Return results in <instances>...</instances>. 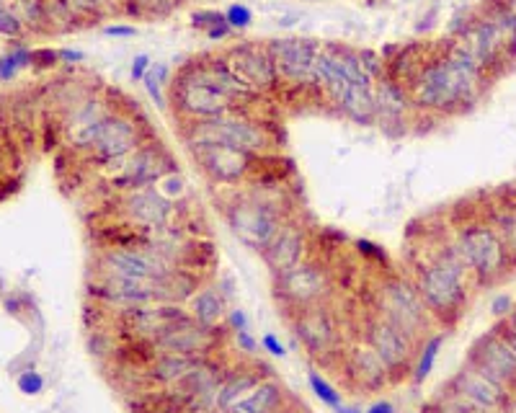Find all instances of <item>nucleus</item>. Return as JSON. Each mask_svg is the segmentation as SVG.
<instances>
[{"instance_id": "obj_1", "label": "nucleus", "mask_w": 516, "mask_h": 413, "mask_svg": "<svg viewBox=\"0 0 516 413\" xmlns=\"http://www.w3.org/2000/svg\"><path fill=\"white\" fill-rule=\"evenodd\" d=\"M483 83L486 73L480 70L465 44L455 39L444 47L442 55L429 57L421 65L406 91L416 109L455 114L478 101Z\"/></svg>"}, {"instance_id": "obj_2", "label": "nucleus", "mask_w": 516, "mask_h": 413, "mask_svg": "<svg viewBox=\"0 0 516 413\" xmlns=\"http://www.w3.org/2000/svg\"><path fill=\"white\" fill-rule=\"evenodd\" d=\"M467 277L470 269L455 243L439 248L434 259L418 269L416 290L424 297L434 323L455 326L460 321L467 305Z\"/></svg>"}, {"instance_id": "obj_3", "label": "nucleus", "mask_w": 516, "mask_h": 413, "mask_svg": "<svg viewBox=\"0 0 516 413\" xmlns=\"http://www.w3.org/2000/svg\"><path fill=\"white\" fill-rule=\"evenodd\" d=\"M375 313L403 333H408L416 344H421L429 336V328L434 326V318L424 305V297L418 295L416 282L398 277V274L385 277L377 284Z\"/></svg>"}, {"instance_id": "obj_4", "label": "nucleus", "mask_w": 516, "mask_h": 413, "mask_svg": "<svg viewBox=\"0 0 516 413\" xmlns=\"http://www.w3.org/2000/svg\"><path fill=\"white\" fill-rule=\"evenodd\" d=\"M171 91L173 106H176V111H179L186 122H202V119L238 114L233 99L212 83V78L204 73L199 60L189 62V65H184L176 73V78L171 81Z\"/></svg>"}, {"instance_id": "obj_5", "label": "nucleus", "mask_w": 516, "mask_h": 413, "mask_svg": "<svg viewBox=\"0 0 516 413\" xmlns=\"http://www.w3.org/2000/svg\"><path fill=\"white\" fill-rule=\"evenodd\" d=\"M189 145H202V142H217V145H230V148L246 150V153L264 158L271 148V140L266 124L246 114H228V117L202 119V122H189L186 130Z\"/></svg>"}, {"instance_id": "obj_6", "label": "nucleus", "mask_w": 516, "mask_h": 413, "mask_svg": "<svg viewBox=\"0 0 516 413\" xmlns=\"http://www.w3.org/2000/svg\"><path fill=\"white\" fill-rule=\"evenodd\" d=\"M225 217H228L230 230L238 235V241L261 253L269 248V243L274 241V235L287 222V217H284L282 207L277 202L258 197L256 192L235 197V202L228 204Z\"/></svg>"}, {"instance_id": "obj_7", "label": "nucleus", "mask_w": 516, "mask_h": 413, "mask_svg": "<svg viewBox=\"0 0 516 413\" xmlns=\"http://www.w3.org/2000/svg\"><path fill=\"white\" fill-rule=\"evenodd\" d=\"M455 246L462 253L470 274H475L480 284L496 282L501 274L509 272V248L488 222H473V225L457 230Z\"/></svg>"}, {"instance_id": "obj_8", "label": "nucleus", "mask_w": 516, "mask_h": 413, "mask_svg": "<svg viewBox=\"0 0 516 413\" xmlns=\"http://www.w3.org/2000/svg\"><path fill=\"white\" fill-rule=\"evenodd\" d=\"M362 341H367V344L372 346V352L382 359L387 375H390V385L411 377L418 344L408 336V333L395 328L393 323H387L382 315L369 313L367 318H364Z\"/></svg>"}, {"instance_id": "obj_9", "label": "nucleus", "mask_w": 516, "mask_h": 413, "mask_svg": "<svg viewBox=\"0 0 516 413\" xmlns=\"http://www.w3.org/2000/svg\"><path fill=\"white\" fill-rule=\"evenodd\" d=\"M274 295L289 310H302L310 305L328 303L331 297V277L323 266L313 261H300L282 274H274Z\"/></svg>"}, {"instance_id": "obj_10", "label": "nucleus", "mask_w": 516, "mask_h": 413, "mask_svg": "<svg viewBox=\"0 0 516 413\" xmlns=\"http://www.w3.org/2000/svg\"><path fill=\"white\" fill-rule=\"evenodd\" d=\"M467 364H473L475 370L491 377L493 383H498L516 398V354L511 352V346L506 344L498 326L475 339L467 352Z\"/></svg>"}, {"instance_id": "obj_11", "label": "nucleus", "mask_w": 516, "mask_h": 413, "mask_svg": "<svg viewBox=\"0 0 516 413\" xmlns=\"http://www.w3.org/2000/svg\"><path fill=\"white\" fill-rule=\"evenodd\" d=\"M189 150L204 176L217 181V184H240V181H246L256 171V163L261 161L258 155L230 148V145H217V142L189 145Z\"/></svg>"}, {"instance_id": "obj_12", "label": "nucleus", "mask_w": 516, "mask_h": 413, "mask_svg": "<svg viewBox=\"0 0 516 413\" xmlns=\"http://www.w3.org/2000/svg\"><path fill=\"white\" fill-rule=\"evenodd\" d=\"M173 269H179V266L163 259L148 243L106 248L104 256H101V274H114V277L166 279Z\"/></svg>"}, {"instance_id": "obj_13", "label": "nucleus", "mask_w": 516, "mask_h": 413, "mask_svg": "<svg viewBox=\"0 0 516 413\" xmlns=\"http://www.w3.org/2000/svg\"><path fill=\"white\" fill-rule=\"evenodd\" d=\"M292 326H295L297 341L305 346V352L313 359L320 362V359H328L331 354H336L341 331H338L336 315L331 313L328 303L297 310L295 318H292Z\"/></svg>"}, {"instance_id": "obj_14", "label": "nucleus", "mask_w": 516, "mask_h": 413, "mask_svg": "<svg viewBox=\"0 0 516 413\" xmlns=\"http://www.w3.org/2000/svg\"><path fill=\"white\" fill-rule=\"evenodd\" d=\"M320 47L315 39H271L266 44L274 68H277L279 81L289 83V86H315L313 83V65L318 57Z\"/></svg>"}, {"instance_id": "obj_15", "label": "nucleus", "mask_w": 516, "mask_h": 413, "mask_svg": "<svg viewBox=\"0 0 516 413\" xmlns=\"http://www.w3.org/2000/svg\"><path fill=\"white\" fill-rule=\"evenodd\" d=\"M222 344V333H217V328L199 326L194 318L184 323H176V326L166 328L163 333H158L155 339L148 341V346L155 354H181V357H212V352H217V346Z\"/></svg>"}, {"instance_id": "obj_16", "label": "nucleus", "mask_w": 516, "mask_h": 413, "mask_svg": "<svg viewBox=\"0 0 516 413\" xmlns=\"http://www.w3.org/2000/svg\"><path fill=\"white\" fill-rule=\"evenodd\" d=\"M168 173H173L171 155L160 145H142L137 153L129 155L127 161L119 166V173L114 176V186L129 194L160 184Z\"/></svg>"}, {"instance_id": "obj_17", "label": "nucleus", "mask_w": 516, "mask_h": 413, "mask_svg": "<svg viewBox=\"0 0 516 413\" xmlns=\"http://www.w3.org/2000/svg\"><path fill=\"white\" fill-rule=\"evenodd\" d=\"M449 390L460 393L470 403L483 408L486 413H511L516 408V398L506 393L498 383H493L491 377L475 370L473 364H462L455 377L447 383Z\"/></svg>"}, {"instance_id": "obj_18", "label": "nucleus", "mask_w": 516, "mask_h": 413, "mask_svg": "<svg viewBox=\"0 0 516 413\" xmlns=\"http://www.w3.org/2000/svg\"><path fill=\"white\" fill-rule=\"evenodd\" d=\"M142 148V135L137 119L122 111H111V117L106 119L104 130H101L99 140L93 142V155L96 161L109 166V163H124L132 153Z\"/></svg>"}, {"instance_id": "obj_19", "label": "nucleus", "mask_w": 516, "mask_h": 413, "mask_svg": "<svg viewBox=\"0 0 516 413\" xmlns=\"http://www.w3.org/2000/svg\"><path fill=\"white\" fill-rule=\"evenodd\" d=\"M225 62H228V68L238 75L240 81L246 83L251 91L261 93V96L271 93L279 86L277 68H274V62H271L266 47L243 42L225 55Z\"/></svg>"}, {"instance_id": "obj_20", "label": "nucleus", "mask_w": 516, "mask_h": 413, "mask_svg": "<svg viewBox=\"0 0 516 413\" xmlns=\"http://www.w3.org/2000/svg\"><path fill=\"white\" fill-rule=\"evenodd\" d=\"M460 42L465 44L467 52L475 57V62L480 65L483 73H491V70L501 68L506 60H509V50H506V39L498 29L496 21L491 16H483V19H475L462 29Z\"/></svg>"}, {"instance_id": "obj_21", "label": "nucleus", "mask_w": 516, "mask_h": 413, "mask_svg": "<svg viewBox=\"0 0 516 413\" xmlns=\"http://www.w3.org/2000/svg\"><path fill=\"white\" fill-rule=\"evenodd\" d=\"M124 215L132 225L140 230H163L173 228V215H176V204L166 194L148 186V189H137L124 197Z\"/></svg>"}, {"instance_id": "obj_22", "label": "nucleus", "mask_w": 516, "mask_h": 413, "mask_svg": "<svg viewBox=\"0 0 516 413\" xmlns=\"http://www.w3.org/2000/svg\"><path fill=\"white\" fill-rule=\"evenodd\" d=\"M305 251H308V230L300 222L287 220L264 251V261L271 272L282 274L305 261Z\"/></svg>"}, {"instance_id": "obj_23", "label": "nucleus", "mask_w": 516, "mask_h": 413, "mask_svg": "<svg viewBox=\"0 0 516 413\" xmlns=\"http://www.w3.org/2000/svg\"><path fill=\"white\" fill-rule=\"evenodd\" d=\"M346 372L367 393H377V390L390 385V375H387L382 359L372 352V346L367 341H357L346 349Z\"/></svg>"}, {"instance_id": "obj_24", "label": "nucleus", "mask_w": 516, "mask_h": 413, "mask_svg": "<svg viewBox=\"0 0 516 413\" xmlns=\"http://www.w3.org/2000/svg\"><path fill=\"white\" fill-rule=\"evenodd\" d=\"M377 99V122L380 124H403L406 114L411 111V96L403 86L393 83L390 78H380L375 83Z\"/></svg>"}, {"instance_id": "obj_25", "label": "nucleus", "mask_w": 516, "mask_h": 413, "mask_svg": "<svg viewBox=\"0 0 516 413\" xmlns=\"http://www.w3.org/2000/svg\"><path fill=\"white\" fill-rule=\"evenodd\" d=\"M207 359V357H204ZM199 357H181V354H155L148 362V370L145 377L148 383L163 385V388H171V385L181 383L189 372H194L199 364L204 362Z\"/></svg>"}, {"instance_id": "obj_26", "label": "nucleus", "mask_w": 516, "mask_h": 413, "mask_svg": "<svg viewBox=\"0 0 516 413\" xmlns=\"http://www.w3.org/2000/svg\"><path fill=\"white\" fill-rule=\"evenodd\" d=\"M284 395L287 393H284L282 385L274 377H269L264 383H258L251 393L243 395L240 401H235L225 413H277Z\"/></svg>"}, {"instance_id": "obj_27", "label": "nucleus", "mask_w": 516, "mask_h": 413, "mask_svg": "<svg viewBox=\"0 0 516 413\" xmlns=\"http://www.w3.org/2000/svg\"><path fill=\"white\" fill-rule=\"evenodd\" d=\"M189 315L199 326L217 328L220 323H225V315H228V300L220 295L217 287H202L191 295L189 300Z\"/></svg>"}, {"instance_id": "obj_28", "label": "nucleus", "mask_w": 516, "mask_h": 413, "mask_svg": "<svg viewBox=\"0 0 516 413\" xmlns=\"http://www.w3.org/2000/svg\"><path fill=\"white\" fill-rule=\"evenodd\" d=\"M271 372H264L258 375V367H251V370H235L225 375L222 380L220 390H217V401H215V411H228L235 401H240L243 395L251 393L258 383L269 380Z\"/></svg>"}, {"instance_id": "obj_29", "label": "nucleus", "mask_w": 516, "mask_h": 413, "mask_svg": "<svg viewBox=\"0 0 516 413\" xmlns=\"http://www.w3.org/2000/svg\"><path fill=\"white\" fill-rule=\"evenodd\" d=\"M336 109L341 111L346 119H351V122L377 124L375 88L349 86L346 88L344 96H341V101L336 104Z\"/></svg>"}, {"instance_id": "obj_30", "label": "nucleus", "mask_w": 516, "mask_h": 413, "mask_svg": "<svg viewBox=\"0 0 516 413\" xmlns=\"http://www.w3.org/2000/svg\"><path fill=\"white\" fill-rule=\"evenodd\" d=\"M444 346V333H434V336H426L421 344H418V357L413 362V372H411V380L416 385H421L426 377L434 372V364H437L439 357V349Z\"/></svg>"}, {"instance_id": "obj_31", "label": "nucleus", "mask_w": 516, "mask_h": 413, "mask_svg": "<svg viewBox=\"0 0 516 413\" xmlns=\"http://www.w3.org/2000/svg\"><path fill=\"white\" fill-rule=\"evenodd\" d=\"M421 413H486V411L475 406V403L467 401V398H462V395L455 393V390L444 388L442 393H439Z\"/></svg>"}, {"instance_id": "obj_32", "label": "nucleus", "mask_w": 516, "mask_h": 413, "mask_svg": "<svg viewBox=\"0 0 516 413\" xmlns=\"http://www.w3.org/2000/svg\"><path fill=\"white\" fill-rule=\"evenodd\" d=\"M308 383H310V388H313L315 398H318L320 403H326L328 408H333V411H336V408L344 403V395L338 393V390L328 383L326 377L318 375V372H310Z\"/></svg>"}, {"instance_id": "obj_33", "label": "nucleus", "mask_w": 516, "mask_h": 413, "mask_svg": "<svg viewBox=\"0 0 516 413\" xmlns=\"http://www.w3.org/2000/svg\"><path fill=\"white\" fill-rule=\"evenodd\" d=\"M137 13L142 16H155V19H163V16H171L173 8L179 6L176 0H132Z\"/></svg>"}, {"instance_id": "obj_34", "label": "nucleus", "mask_w": 516, "mask_h": 413, "mask_svg": "<svg viewBox=\"0 0 516 413\" xmlns=\"http://www.w3.org/2000/svg\"><path fill=\"white\" fill-rule=\"evenodd\" d=\"M26 60H31V55L26 50H13L6 57H0V81H11L16 70L21 65H26Z\"/></svg>"}, {"instance_id": "obj_35", "label": "nucleus", "mask_w": 516, "mask_h": 413, "mask_svg": "<svg viewBox=\"0 0 516 413\" xmlns=\"http://www.w3.org/2000/svg\"><path fill=\"white\" fill-rule=\"evenodd\" d=\"M225 19H228L230 29L243 31V29H248V26H251L253 11L248 6H243V3H233V6L225 11Z\"/></svg>"}, {"instance_id": "obj_36", "label": "nucleus", "mask_w": 516, "mask_h": 413, "mask_svg": "<svg viewBox=\"0 0 516 413\" xmlns=\"http://www.w3.org/2000/svg\"><path fill=\"white\" fill-rule=\"evenodd\" d=\"M225 13L220 11H197L194 16H191V24L197 26V29H204V34H207L209 29H215V26L225 24Z\"/></svg>"}, {"instance_id": "obj_37", "label": "nucleus", "mask_w": 516, "mask_h": 413, "mask_svg": "<svg viewBox=\"0 0 516 413\" xmlns=\"http://www.w3.org/2000/svg\"><path fill=\"white\" fill-rule=\"evenodd\" d=\"M142 83H145V88H148L150 99L155 101V106H158V109H166L168 101H166V96H163V83H160L158 78H155V75L150 73V70H148V75L142 78Z\"/></svg>"}, {"instance_id": "obj_38", "label": "nucleus", "mask_w": 516, "mask_h": 413, "mask_svg": "<svg viewBox=\"0 0 516 413\" xmlns=\"http://www.w3.org/2000/svg\"><path fill=\"white\" fill-rule=\"evenodd\" d=\"M42 388H44V377L39 375V372H24V375L19 377V390L21 393H26V395H37V393H42Z\"/></svg>"}, {"instance_id": "obj_39", "label": "nucleus", "mask_w": 516, "mask_h": 413, "mask_svg": "<svg viewBox=\"0 0 516 413\" xmlns=\"http://www.w3.org/2000/svg\"><path fill=\"white\" fill-rule=\"evenodd\" d=\"M0 34H6V37H19L21 34V21L3 6H0Z\"/></svg>"}, {"instance_id": "obj_40", "label": "nucleus", "mask_w": 516, "mask_h": 413, "mask_svg": "<svg viewBox=\"0 0 516 413\" xmlns=\"http://www.w3.org/2000/svg\"><path fill=\"white\" fill-rule=\"evenodd\" d=\"M261 349H264V352H269L271 357H279V359L287 357V346L279 341L277 333H264V339H261Z\"/></svg>"}, {"instance_id": "obj_41", "label": "nucleus", "mask_w": 516, "mask_h": 413, "mask_svg": "<svg viewBox=\"0 0 516 413\" xmlns=\"http://www.w3.org/2000/svg\"><path fill=\"white\" fill-rule=\"evenodd\" d=\"M225 323H228V328L233 333L238 331H248V315L243 308H230L228 315H225Z\"/></svg>"}, {"instance_id": "obj_42", "label": "nucleus", "mask_w": 516, "mask_h": 413, "mask_svg": "<svg viewBox=\"0 0 516 413\" xmlns=\"http://www.w3.org/2000/svg\"><path fill=\"white\" fill-rule=\"evenodd\" d=\"M514 297L511 295H496L493 297V303H491V313L496 315L498 321H504L506 315L511 313V310H514Z\"/></svg>"}, {"instance_id": "obj_43", "label": "nucleus", "mask_w": 516, "mask_h": 413, "mask_svg": "<svg viewBox=\"0 0 516 413\" xmlns=\"http://www.w3.org/2000/svg\"><path fill=\"white\" fill-rule=\"evenodd\" d=\"M70 8L83 13H104L109 8V0H68Z\"/></svg>"}, {"instance_id": "obj_44", "label": "nucleus", "mask_w": 516, "mask_h": 413, "mask_svg": "<svg viewBox=\"0 0 516 413\" xmlns=\"http://www.w3.org/2000/svg\"><path fill=\"white\" fill-rule=\"evenodd\" d=\"M233 336H235V344H238V352H246V354L258 352V341L253 339L251 331H238L233 333Z\"/></svg>"}, {"instance_id": "obj_45", "label": "nucleus", "mask_w": 516, "mask_h": 413, "mask_svg": "<svg viewBox=\"0 0 516 413\" xmlns=\"http://www.w3.org/2000/svg\"><path fill=\"white\" fill-rule=\"evenodd\" d=\"M150 70V57L148 55H137L132 60V68H129V75H132V81H142Z\"/></svg>"}, {"instance_id": "obj_46", "label": "nucleus", "mask_w": 516, "mask_h": 413, "mask_svg": "<svg viewBox=\"0 0 516 413\" xmlns=\"http://www.w3.org/2000/svg\"><path fill=\"white\" fill-rule=\"evenodd\" d=\"M104 34H106V37H122V39H129V37H135L137 29H135V26L111 24V26H104Z\"/></svg>"}, {"instance_id": "obj_47", "label": "nucleus", "mask_w": 516, "mask_h": 413, "mask_svg": "<svg viewBox=\"0 0 516 413\" xmlns=\"http://www.w3.org/2000/svg\"><path fill=\"white\" fill-rule=\"evenodd\" d=\"M364 413H395V406L390 401H377L367 408Z\"/></svg>"}, {"instance_id": "obj_48", "label": "nucleus", "mask_w": 516, "mask_h": 413, "mask_svg": "<svg viewBox=\"0 0 516 413\" xmlns=\"http://www.w3.org/2000/svg\"><path fill=\"white\" fill-rule=\"evenodd\" d=\"M498 331L504 333V339H506V344H509V346H511V352H514V354H516V333H514V331H511V328H506V323H504V321L498 323Z\"/></svg>"}, {"instance_id": "obj_49", "label": "nucleus", "mask_w": 516, "mask_h": 413, "mask_svg": "<svg viewBox=\"0 0 516 413\" xmlns=\"http://www.w3.org/2000/svg\"><path fill=\"white\" fill-rule=\"evenodd\" d=\"M60 57H62V60H70V62H80L86 55H83V52H78V50H62Z\"/></svg>"}, {"instance_id": "obj_50", "label": "nucleus", "mask_w": 516, "mask_h": 413, "mask_svg": "<svg viewBox=\"0 0 516 413\" xmlns=\"http://www.w3.org/2000/svg\"><path fill=\"white\" fill-rule=\"evenodd\" d=\"M504 323H506V328H511V331L516 333V305H514V310H511V313L506 315Z\"/></svg>"}, {"instance_id": "obj_51", "label": "nucleus", "mask_w": 516, "mask_h": 413, "mask_svg": "<svg viewBox=\"0 0 516 413\" xmlns=\"http://www.w3.org/2000/svg\"><path fill=\"white\" fill-rule=\"evenodd\" d=\"M336 411H338V413H364L359 406H346V403H341V406H338Z\"/></svg>"}, {"instance_id": "obj_52", "label": "nucleus", "mask_w": 516, "mask_h": 413, "mask_svg": "<svg viewBox=\"0 0 516 413\" xmlns=\"http://www.w3.org/2000/svg\"><path fill=\"white\" fill-rule=\"evenodd\" d=\"M176 3H184V0H176Z\"/></svg>"}, {"instance_id": "obj_53", "label": "nucleus", "mask_w": 516, "mask_h": 413, "mask_svg": "<svg viewBox=\"0 0 516 413\" xmlns=\"http://www.w3.org/2000/svg\"><path fill=\"white\" fill-rule=\"evenodd\" d=\"M238 3H240V0H238Z\"/></svg>"}]
</instances>
